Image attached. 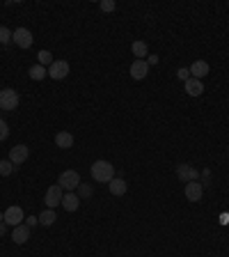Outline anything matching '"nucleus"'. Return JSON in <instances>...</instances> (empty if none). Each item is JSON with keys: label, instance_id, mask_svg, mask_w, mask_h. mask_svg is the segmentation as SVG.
I'll use <instances>...</instances> for the list:
<instances>
[{"label": "nucleus", "instance_id": "obj_1", "mask_svg": "<svg viewBox=\"0 0 229 257\" xmlns=\"http://www.w3.org/2000/svg\"><path fill=\"white\" fill-rule=\"evenodd\" d=\"M92 172V179L94 182H101V184H108L110 179H114V166L110 163V161H94L90 168Z\"/></svg>", "mask_w": 229, "mask_h": 257}, {"label": "nucleus", "instance_id": "obj_2", "mask_svg": "<svg viewBox=\"0 0 229 257\" xmlns=\"http://www.w3.org/2000/svg\"><path fill=\"white\" fill-rule=\"evenodd\" d=\"M57 184L62 186V191H67V193H74V191L80 186V174H78L76 170H64V172L60 174Z\"/></svg>", "mask_w": 229, "mask_h": 257}, {"label": "nucleus", "instance_id": "obj_3", "mask_svg": "<svg viewBox=\"0 0 229 257\" xmlns=\"http://www.w3.org/2000/svg\"><path fill=\"white\" fill-rule=\"evenodd\" d=\"M19 108V92L12 87L0 90V110H16Z\"/></svg>", "mask_w": 229, "mask_h": 257}, {"label": "nucleus", "instance_id": "obj_4", "mask_svg": "<svg viewBox=\"0 0 229 257\" xmlns=\"http://www.w3.org/2000/svg\"><path fill=\"white\" fill-rule=\"evenodd\" d=\"M12 42H14L19 48H30L35 37H32V32L28 30V28H16V30L12 32Z\"/></svg>", "mask_w": 229, "mask_h": 257}, {"label": "nucleus", "instance_id": "obj_5", "mask_svg": "<svg viewBox=\"0 0 229 257\" xmlns=\"http://www.w3.org/2000/svg\"><path fill=\"white\" fill-rule=\"evenodd\" d=\"M62 197H64V191H62L60 184H53L51 189L46 191V197H44V202L48 209H55L57 204H62Z\"/></svg>", "mask_w": 229, "mask_h": 257}, {"label": "nucleus", "instance_id": "obj_6", "mask_svg": "<svg viewBox=\"0 0 229 257\" xmlns=\"http://www.w3.org/2000/svg\"><path fill=\"white\" fill-rule=\"evenodd\" d=\"M183 195L188 197V202H199L202 195H204V184L188 182V184H186V189H183Z\"/></svg>", "mask_w": 229, "mask_h": 257}, {"label": "nucleus", "instance_id": "obj_7", "mask_svg": "<svg viewBox=\"0 0 229 257\" xmlns=\"http://www.w3.org/2000/svg\"><path fill=\"white\" fill-rule=\"evenodd\" d=\"M30 156V150H28V145H16L9 150V161L14 163V166H23L25 161Z\"/></svg>", "mask_w": 229, "mask_h": 257}, {"label": "nucleus", "instance_id": "obj_8", "mask_svg": "<svg viewBox=\"0 0 229 257\" xmlns=\"http://www.w3.org/2000/svg\"><path fill=\"white\" fill-rule=\"evenodd\" d=\"M23 223V209L19 207V204H12V207H7L5 209V225H21Z\"/></svg>", "mask_w": 229, "mask_h": 257}, {"label": "nucleus", "instance_id": "obj_9", "mask_svg": "<svg viewBox=\"0 0 229 257\" xmlns=\"http://www.w3.org/2000/svg\"><path fill=\"white\" fill-rule=\"evenodd\" d=\"M48 76L55 78V81H62L69 76V62L67 60H55L51 67H48Z\"/></svg>", "mask_w": 229, "mask_h": 257}, {"label": "nucleus", "instance_id": "obj_10", "mask_svg": "<svg viewBox=\"0 0 229 257\" xmlns=\"http://www.w3.org/2000/svg\"><path fill=\"white\" fill-rule=\"evenodd\" d=\"M176 177H179L183 184H188V182H197L199 172L192 166H188V163H181V166H176Z\"/></svg>", "mask_w": 229, "mask_h": 257}, {"label": "nucleus", "instance_id": "obj_11", "mask_svg": "<svg viewBox=\"0 0 229 257\" xmlns=\"http://www.w3.org/2000/svg\"><path fill=\"white\" fill-rule=\"evenodd\" d=\"M147 74H149V62L147 60H133V64H131V76H133V81H142Z\"/></svg>", "mask_w": 229, "mask_h": 257}, {"label": "nucleus", "instance_id": "obj_12", "mask_svg": "<svg viewBox=\"0 0 229 257\" xmlns=\"http://www.w3.org/2000/svg\"><path fill=\"white\" fill-rule=\"evenodd\" d=\"M12 239H14V243H19V246H23V243L30 239V227L28 225H16L14 230H12Z\"/></svg>", "mask_w": 229, "mask_h": 257}, {"label": "nucleus", "instance_id": "obj_13", "mask_svg": "<svg viewBox=\"0 0 229 257\" xmlns=\"http://www.w3.org/2000/svg\"><path fill=\"white\" fill-rule=\"evenodd\" d=\"M183 87H186V92H188V97H199L202 92H204V85H202V81H197V78H188L186 83H183Z\"/></svg>", "mask_w": 229, "mask_h": 257}, {"label": "nucleus", "instance_id": "obj_14", "mask_svg": "<svg viewBox=\"0 0 229 257\" xmlns=\"http://www.w3.org/2000/svg\"><path fill=\"white\" fill-rule=\"evenodd\" d=\"M108 189H110V193L113 195H126V191H129V186H126V182L124 179H119V177H114V179H110L108 182Z\"/></svg>", "mask_w": 229, "mask_h": 257}, {"label": "nucleus", "instance_id": "obj_15", "mask_svg": "<svg viewBox=\"0 0 229 257\" xmlns=\"http://www.w3.org/2000/svg\"><path fill=\"white\" fill-rule=\"evenodd\" d=\"M188 71L192 74V78H197V81H202V78H204V76L209 74V64H206L204 60H195V62L191 64V69H188Z\"/></svg>", "mask_w": 229, "mask_h": 257}, {"label": "nucleus", "instance_id": "obj_16", "mask_svg": "<svg viewBox=\"0 0 229 257\" xmlns=\"http://www.w3.org/2000/svg\"><path fill=\"white\" fill-rule=\"evenodd\" d=\"M55 145H57L60 150H71V147H74V136H71L69 131H60V133L55 136Z\"/></svg>", "mask_w": 229, "mask_h": 257}, {"label": "nucleus", "instance_id": "obj_17", "mask_svg": "<svg viewBox=\"0 0 229 257\" xmlns=\"http://www.w3.org/2000/svg\"><path fill=\"white\" fill-rule=\"evenodd\" d=\"M78 204H80V197H78L76 193H64V197H62V207H64L67 212H76Z\"/></svg>", "mask_w": 229, "mask_h": 257}, {"label": "nucleus", "instance_id": "obj_18", "mask_svg": "<svg viewBox=\"0 0 229 257\" xmlns=\"http://www.w3.org/2000/svg\"><path fill=\"white\" fill-rule=\"evenodd\" d=\"M131 51H133V55H135V60H145L147 44L145 42H133V44H131Z\"/></svg>", "mask_w": 229, "mask_h": 257}, {"label": "nucleus", "instance_id": "obj_19", "mask_svg": "<svg viewBox=\"0 0 229 257\" xmlns=\"http://www.w3.org/2000/svg\"><path fill=\"white\" fill-rule=\"evenodd\" d=\"M28 74H30L32 81H44L46 76H48V69L41 67V64H35V67H30V71H28Z\"/></svg>", "mask_w": 229, "mask_h": 257}, {"label": "nucleus", "instance_id": "obj_20", "mask_svg": "<svg viewBox=\"0 0 229 257\" xmlns=\"http://www.w3.org/2000/svg\"><path fill=\"white\" fill-rule=\"evenodd\" d=\"M55 220H57V216H55L53 209H46V212H41V216H39V223L44 227H51Z\"/></svg>", "mask_w": 229, "mask_h": 257}, {"label": "nucleus", "instance_id": "obj_21", "mask_svg": "<svg viewBox=\"0 0 229 257\" xmlns=\"http://www.w3.org/2000/svg\"><path fill=\"white\" fill-rule=\"evenodd\" d=\"M37 64H41V67H46V64H48V67H51V64H53V53H51V51H39L37 53Z\"/></svg>", "mask_w": 229, "mask_h": 257}, {"label": "nucleus", "instance_id": "obj_22", "mask_svg": "<svg viewBox=\"0 0 229 257\" xmlns=\"http://www.w3.org/2000/svg\"><path fill=\"white\" fill-rule=\"evenodd\" d=\"M14 163H12V161H0V174H2V177H9V174L14 172Z\"/></svg>", "mask_w": 229, "mask_h": 257}, {"label": "nucleus", "instance_id": "obj_23", "mask_svg": "<svg viewBox=\"0 0 229 257\" xmlns=\"http://www.w3.org/2000/svg\"><path fill=\"white\" fill-rule=\"evenodd\" d=\"M9 42H12V30L0 25V44H9Z\"/></svg>", "mask_w": 229, "mask_h": 257}, {"label": "nucleus", "instance_id": "obj_24", "mask_svg": "<svg viewBox=\"0 0 229 257\" xmlns=\"http://www.w3.org/2000/svg\"><path fill=\"white\" fill-rule=\"evenodd\" d=\"M7 138H9V127H7V122L0 120V143H2V140H7Z\"/></svg>", "mask_w": 229, "mask_h": 257}, {"label": "nucleus", "instance_id": "obj_25", "mask_svg": "<svg viewBox=\"0 0 229 257\" xmlns=\"http://www.w3.org/2000/svg\"><path fill=\"white\" fill-rule=\"evenodd\" d=\"M99 7L103 9V12H114V7H117V5H114V0H101Z\"/></svg>", "mask_w": 229, "mask_h": 257}, {"label": "nucleus", "instance_id": "obj_26", "mask_svg": "<svg viewBox=\"0 0 229 257\" xmlns=\"http://www.w3.org/2000/svg\"><path fill=\"white\" fill-rule=\"evenodd\" d=\"M78 193H80V197H90L92 195V186H87V184H80V186H78Z\"/></svg>", "mask_w": 229, "mask_h": 257}, {"label": "nucleus", "instance_id": "obj_27", "mask_svg": "<svg viewBox=\"0 0 229 257\" xmlns=\"http://www.w3.org/2000/svg\"><path fill=\"white\" fill-rule=\"evenodd\" d=\"M188 74H191V71H188V69H186V67H183V69H179V71H176V76H179V78H181L183 83H186V81H188V78H191V76H188Z\"/></svg>", "mask_w": 229, "mask_h": 257}, {"label": "nucleus", "instance_id": "obj_28", "mask_svg": "<svg viewBox=\"0 0 229 257\" xmlns=\"http://www.w3.org/2000/svg\"><path fill=\"white\" fill-rule=\"evenodd\" d=\"M39 223V218H35V216H28V218H25V225L28 227H35Z\"/></svg>", "mask_w": 229, "mask_h": 257}, {"label": "nucleus", "instance_id": "obj_29", "mask_svg": "<svg viewBox=\"0 0 229 257\" xmlns=\"http://www.w3.org/2000/svg\"><path fill=\"white\" fill-rule=\"evenodd\" d=\"M5 235V223H0V236Z\"/></svg>", "mask_w": 229, "mask_h": 257}, {"label": "nucleus", "instance_id": "obj_30", "mask_svg": "<svg viewBox=\"0 0 229 257\" xmlns=\"http://www.w3.org/2000/svg\"><path fill=\"white\" fill-rule=\"evenodd\" d=\"M0 223H5V214H0Z\"/></svg>", "mask_w": 229, "mask_h": 257}, {"label": "nucleus", "instance_id": "obj_31", "mask_svg": "<svg viewBox=\"0 0 229 257\" xmlns=\"http://www.w3.org/2000/svg\"><path fill=\"white\" fill-rule=\"evenodd\" d=\"M215 257H218V255H215Z\"/></svg>", "mask_w": 229, "mask_h": 257}]
</instances>
